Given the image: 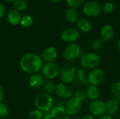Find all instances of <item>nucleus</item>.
<instances>
[{"mask_svg":"<svg viewBox=\"0 0 120 119\" xmlns=\"http://www.w3.org/2000/svg\"><path fill=\"white\" fill-rule=\"evenodd\" d=\"M20 69L28 74H35L41 69L43 60L40 55L34 53H27L20 60Z\"/></svg>","mask_w":120,"mask_h":119,"instance_id":"obj_1","label":"nucleus"},{"mask_svg":"<svg viewBox=\"0 0 120 119\" xmlns=\"http://www.w3.org/2000/svg\"><path fill=\"white\" fill-rule=\"evenodd\" d=\"M35 107L42 112H49L53 107V99L49 94L41 93L36 95L34 100Z\"/></svg>","mask_w":120,"mask_h":119,"instance_id":"obj_2","label":"nucleus"},{"mask_svg":"<svg viewBox=\"0 0 120 119\" xmlns=\"http://www.w3.org/2000/svg\"><path fill=\"white\" fill-rule=\"evenodd\" d=\"M101 62L100 55L94 52H89L84 54L80 59L81 66L85 69H94L97 68Z\"/></svg>","mask_w":120,"mask_h":119,"instance_id":"obj_3","label":"nucleus"},{"mask_svg":"<svg viewBox=\"0 0 120 119\" xmlns=\"http://www.w3.org/2000/svg\"><path fill=\"white\" fill-rule=\"evenodd\" d=\"M76 72L75 67L71 62H67L63 65L62 68H60L59 74L62 83L65 84L72 83L76 77Z\"/></svg>","mask_w":120,"mask_h":119,"instance_id":"obj_4","label":"nucleus"},{"mask_svg":"<svg viewBox=\"0 0 120 119\" xmlns=\"http://www.w3.org/2000/svg\"><path fill=\"white\" fill-rule=\"evenodd\" d=\"M60 72V65L56 62H46L41 68V75L46 80H51L56 78Z\"/></svg>","mask_w":120,"mask_h":119,"instance_id":"obj_5","label":"nucleus"},{"mask_svg":"<svg viewBox=\"0 0 120 119\" xmlns=\"http://www.w3.org/2000/svg\"><path fill=\"white\" fill-rule=\"evenodd\" d=\"M81 55V48L77 43H72L65 47L63 52V58L68 62L77 60Z\"/></svg>","mask_w":120,"mask_h":119,"instance_id":"obj_6","label":"nucleus"},{"mask_svg":"<svg viewBox=\"0 0 120 119\" xmlns=\"http://www.w3.org/2000/svg\"><path fill=\"white\" fill-rule=\"evenodd\" d=\"M105 79V75L104 72L98 68L92 69L88 74V81L91 85L98 86L104 82Z\"/></svg>","mask_w":120,"mask_h":119,"instance_id":"obj_7","label":"nucleus"},{"mask_svg":"<svg viewBox=\"0 0 120 119\" xmlns=\"http://www.w3.org/2000/svg\"><path fill=\"white\" fill-rule=\"evenodd\" d=\"M89 110L94 116H101L106 114L105 102L101 100L91 101L89 105Z\"/></svg>","mask_w":120,"mask_h":119,"instance_id":"obj_8","label":"nucleus"},{"mask_svg":"<svg viewBox=\"0 0 120 119\" xmlns=\"http://www.w3.org/2000/svg\"><path fill=\"white\" fill-rule=\"evenodd\" d=\"M101 5L96 1H87L83 6V13L89 17L97 16L101 13Z\"/></svg>","mask_w":120,"mask_h":119,"instance_id":"obj_9","label":"nucleus"},{"mask_svg":"<svg viewBox=\"0 0 120 119\" xmlns=\"http://www.w3.org/2000/svg\"><path fill=\"white\" fill-rule=\"evenodd\" d=\"M82 108V102L75 98L74 97H71L68 100L65 105V109L66 114L69 116H74L77 114Z\"/></svg>","mask_w":120,"mask_h":119,"instance_id":"obj_10","label":"nucleus"},{"mask_svg":"<svg viewBox=\"0 0 120 119\" xmlns=\"http://www.w3.org/2000/svg\"><path fill=\"white\" fill-rule=\"evenodd\" d=\"M79 32L77 29L73 27H69L63 31L60 37L63 41L72 43L79 39Z\"/></svg>","mask_w":120,"mask_h":119,"instance_id":"obj_11","label":"nucleus"},{"mask_svg":"<svg viewBox=\"0 0 120 119\" xmlns=\"http://www.w3.org/2000/svg\"><path fill=\"white\" fill-rule=\"evenodd\" d=\"M58 57V51L56 48L53 46H49L46 47L41 53V58L43 60V62H55Z\"/></svg>","mask_w":120,"mask_h":119,"instance_id":"obj_12","label":"nucleus"},{"mask_svg":"<svg viewBox=\"0 0 120 119\" xmlns=\"http://www.w3.org/2000/svg\"><path fill=\"white\" fill-rule=\"evenodd\" d=\"M55 93L58 97L60 98L68 99V100L72 97V95H73L72 90L68 88V87L63 83H59L57 85H56Z\"/></svg>","mask_w":120,"mask_h":119,"instance_id":"obj_13","label":"nucleus"},{"mask_svg":"<svg viewBox=\"0 0 120 119\" xmlns=\"http://www.w3.org/2000/svg\"><path fill=\"white\" fill-rule=\"evenodd\" d=\"M115 34L114 27L110 25H104L101 30V39L103 42L111 41Z\"/></svg>","mask_w":120,"mask_h":119,"instance_id":"obj_14","label":"nucleus"},{"mask_svg":"<svg viewBox=\"0 0 120 119\" xmlns=\"http://www.w3.org/2000/svg\"><path fill=\"white\" fill-rule=\"evenodd\" d=\"M120 103L118 102L116 98H113L108 100L105 102L106 114L111 116L115 115L120 109Z\"/></svg>","mask_w":120,"mask_h":119,"instance_id":"obj_15","label":"nucleus"},{"mask_svg":"<svg viewBox=\"0 0 120 119\" xmlns=\"http://www.w3.org/2000/svg\"><path fill=\"white\" fill-rule=\"evenodd\" d=\"M44 81H45L44 78L41 74L39 73H35V74H32L30 76L28 83L32 88L37 89L39 88L40 87H42Z\"/></svg>","mask_w":120,"mask_h":119,"instance_id":"obj_16","label":"nucleus"},{"mask_svg":"<svg viewBox=\"0 0 120 119\" xmlns=\"http://www.w3.org/2000/svg\"><path fill=\"white\" fill-rule=\"evenodd\" d=\"M85 93H86V97H88L91 101L98 100L101 95V90L98 86L91 85V84L86 86Z\"/></svg>","mask_w":120,"mask_h":119,"instance_id":"obj_17","label":"nucleus"},{"mask_svg":"<svg viewBox=\"0 0 120 119\" xmlns=\"http://www.w3.org/2000/svg\"><path fill=\"white\" fill-rule=\"evenodd\" d=\"M21 20V15L19 11L15 9L10 10L7 13V20L8 22L13 25H18Z\"/></svg>","mask_w":120,"mask_h":119,"instance_id":"obj_18","label":"nucleus"},{"mask_svg":"<svg viewBox=\"0 0 120 119\" xmlns=\"http://www.w3.org/2000/svg\"><path fill=\"white\" fill-rule=\"evenodd\" d=\"M52 119H61L66 116V112L64 107L58 105L53 106L49 111Z\"/></svg>","mask_w":120,"mask_h":119,"instance_id":"obj_19","label":"nucleus"},{"mask_svg":"<svg viewBox=\"0 0 120 119\" xmlns=\"http://www.w3.org/2000/svg\"><path fill=\"white\" fill-rule=\"evenodd\" d=\"M77 26L78 29L84 33L89 32L92 29V25L91 22L84 18H82L79 19L77 22Z\"/></svg>","mask_w":120,"mask_h":119,"instance_id":"obj_20","label":"nucleus"},{"mask_svg":"<svg viewBox=\"0 0 120 119\" xmlns=\"http://www.w3.org/2000/svg\"><path fill=\"white\" fill-rule=\"evenodd\" d=\"M65 18L68 22L70 23H75L79 20V14L75 8H69L65 13Z\"/></svg>","mask_w":120,"mask_h":119,"instance_id":"obj_21","label":"nucleus"},{"mask_svg":"<svg viewBox=\"0 0 120 119\" xmlns=\"http://www.w3.org/2000/svg\"><path fill=\"white\" fill-rule=\"evenodd\" d=\"M76 77L77 79L82 83L84 86H89V81H88V74L83 69H79L76 72Z\"/></svg>","mask_w":120,"mask_h":119,"instance_id":"obj_22","label":"nucleus"},{"mask_svg":"<svg viewBox=\"0 0 120 119\" xmlns=\"http://www.w3.org/2000/svg\"><path fill=\"white\" fill-rule=\"evenodd\" d=\"M44 93L46 94H51L55 92L56 90V85L51 80H45L44 84L42 86Z\"/></svg>","mask_w":120,"mask_h":119,"instance_id":"obj_23","label":"nucleus"},{"mask_svg":"<svg viewBox=\"0 0 120 119\" xmlns=\"http://www.w3.org/2000/svg\"><path fill=\"white\" fill-rule=\"evenodd\" d=\"M20 22L24 27H30L33 24V19L30 15H24L21 18Z\"/></svg>","mask_w":120,"mask_h":119,"instance_id":"obj_24","label":"nucleus"},{"mask_svg":"<svg viewBox=\"0 0 120 119\" xmlns=\"http://www.w3.org/2000/svg\"><path fill=\"white\" fill-rule=\"evenodd\" d=\"M14 8L19 12L25 11L27 8V3L25 0H15L14 1Z\"/></svg>","mask_w":120,"mask_h":119,"instance_id":"obj_25","label":"nucleus"},{"mask_svg":"<svg viewBox=\"0 0 120 119\" xmlns=\"http://www.w3.org/2000/svg\"><path fill=\"white\" fill-rule=\"evenodd\" d=\"M43 116L44 112L37 109L31 111L29 114L30 119H43Z\"/></svg>","mask_w":120,"mask_h":119,"instance_id":"obj_26","label":"nucleus"},{"mask_svg":"<svg viewBox=\"0 0 120 119\" xmlns=\"http://www.w3.org/2000/svg\"><path fill=\"white\" fill-rule=\"evenodd\" d=\"M91 48L94 50L101 49L103 46V41L101 39H95L91 42Z\"/></svg>","mask_w":120,"mask_h":119,"instance_id":"obj_27","label":"nucleus"},{"mask_svg":"<svg viewBox=\"0 0 120 119\" xmlns=\"http://www.w3.org/2000/svg\"><path fill=\"white\" fill-rule=\"evenodd\" d=\"M115 9V4L111 2V1H107L104 4L103 6V11L107 13V14H109V13H111Z\"/></svg>","mask_w":120,"mask_h":119,"instance_id":"obj_28","label":"nucleus"},{"mask_svg":"<svg viewBox=\"0 0 120 119\" xmlns=\"http://www.w3.org/2000/svg\"><path fill=\"white\" fill-rule=\"evenodd\" d=\"M9 113V109L8 106L4 104L1 102L0 103V118H5L8 116Z\"/></svg>","mask_w":120,"mask_h":119,"instance_id":"obj_29","label":"nucleus"},{"mask_svg":"<svg viewBox=\"0 0 120 119\" xmlns=\"http://www.w3.org/2000/svg\"><path fill=\"white\" fill-rule=\"evenodd\" d=\"M111 92L115 96L117 97L120 95V81L115 82L111 86Z\"/></svg>","mask_w":120,"mask_h":119,"instance_id":"obj_30","label":"nucleus"},{"mask_svg":"<svg viewBox=\"0 0 120 119\" xmlns=\"http://www.w3.org/2000/svg\"><path fill=\"white\" fill-rule=\"evenodd\" d=\"M67 4L71 8H77L83 4L84 0H65Z\"/></svg>","mask_w":120,"mask_h":119,"instance_id":"obj_31","label":"nucleus"},{"mask_svg":"<svg viewBox=\"0 0 120 119\" xmlns=\"http://www.w3.org/2000/svg\"><path fill=\"white\" fill-rule=\"evenodd\" d=\"M74 97L77 99L78 100H79L80 102H82L83 100H84L86 97V93L85 91H84L83 90H78L75 92V95H74Z\"/></svg>","mask_w":120,"mask_h":119,"instance_id":"obj_32","label":"nucleus"},{"mask_svg":"<svg viewBox=\"0 0 120 119\" xmlns=\"http://www.w3.org/2000/svg\"><path fill=\"white\" fill-rule=\"evenodd\" d=\"M5 12H6V7L4 4L0 1V18H1L4 15Z\"/></svg>","mask_w":120,"mask_h":119,"instance_id":"obj_33","label":"nucleus"},{"mask_svg":"<svg viewBox=\"0 0 120 119\" xmlns=\"http://www.w3.org/2000/svg\"><path fill=\"white\" fill-rule=\"evenodd\" d=\"M4 97V90L3 87L0 85V103L2 102Z\"/></svg>","mask_w":120,"mask_h":119,"instance_id":"obj_34","label":"nucleus"},{"mask_svg":"<svg viewBox=\"0 0 120 119\" xmlns=\"http://www.w3.org/2000/svg\"><path fill=\"white\" fill-rule=\"evenodd\" d=\"M43 119H52V117L50 114L49 112H44V116Z\"/></svg>","mask_w":120,"mask_h":119,"instance_id":"obj_35","label":"nucleus"},{"mask_svg":"<svg viewBox=\"0 0 120 119\" xmlns=\"http://www.w3.org/2000/svg\"><path fill=\"white\" fill-rule=\"evenodd\" d=\"M81 119H95L94 116L93 115H91V114H85L84 115Z\"/></svg>","mask_w":120,"mask_h":119,"instance_id":"obj_36","label":"nucleus"},{"mask_svg":"<svg viewBox=\"0 0 120 119\" xmlns=\"http://www.w3.org/2000/svg\"><path fill=\"white\" fill-rule=\"evenodd\" d=\"M114 119L112 118V116H109V115H108V114H104V115H103V116H99V117H98V119Z\"/></svg>","mask_w":120,"mask_h":119,"instance_id":"obj_37","label":"nucleus"},{"mask_svg":"<svg viewBox=\"0 0 120 119\" xmlns=\"http://www.w3.org/2000/svg\"><path fill=\"white\" fill-rule=\"evenodd\" d=\"M117 48L118 50L120 51V38L119 39V40L117 41Z\"/></svg>","mask_w":120,"mask_h":119,"instance_id":"obj_38","label":"nucleus"},{"mask_svg":"<svg viewBox=\"0 0 120 119\" xmlns=\"http://www.w3.org/2000/svg\"><path fill=\"white\" fill-rule=\"evenodd\" d=\"M49 1H51V2H53V3H57V2H59L62 0H49Z\"/></svg>","mask_w":120,"mask_h":119,"instance_id":"obj_39","label":"nucleus"},{"mask_svg":"<svg viewBox=\"0 0 120 119\" xmlns=\"http://www.w3.org/2000/svg\"><path fill=\"white\" fill-rule=\"evenodd\" d=\"M116 99H117V100L118 101V102L120 103V95L117 96V97H116Z\"/></svg>","mask_w":120,"mask_h":119,"instance_id":"obj_40","label":"nucleus"},{"mask_svg":"<svg viewBox=\"0 0 120 119\" xmlns=\"http://www.w3.org/2000/svg\"><path fill=\"white\" fill-rule=\"evenodd\" d=\"M70 119V118L68 116H67V115H66L64 118H63V119Z\"/></svg>","mask_w":120,"mask_h":119,"instance_id":"obj_41","label":"nucleus"},{"mask_svg":"<svg viewBox=\"0 0 120 119\" xmlns=\"http://www.w3.org/2000/svg\"><path fill=\"white\" fill-rule=\"evenodd\" d=\"M5 1H15V0H5Z\"/></svg>","mask_w":120,"mask_h":119,"instance_id":"obj_42","label":"nucleus"}]
</instances>
